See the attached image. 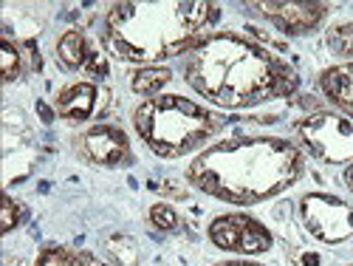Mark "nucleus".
Wrapping results in <instances>:
<instances>
[{
    "instance_id": "nucleus-19",
    "label": "nucleus",
    "mask_w": 353,
    "mask_h": 266,
    "mask_svg": "<svg viewBox=\"0 0 353 266\" xmlns=\"http://www.w3.org/2000/svg\"><path fill=\"white\" fill-rule=\"evenodd\" d=\"M23 218H26V207H23L17 198L6 196V198H3V207H0V229L12 232L14 227L23 224Z\"/></svg>"
},
{
    "instance_id": "nucleus-16",
    "label": "nucleus",
    "mask_w": 353,
    "mask_h": 266,
    "mask_svg": "<svg viewBox=\"0 0 353 266\" xmlns=\"http://www.w3.org/2000/svg\"><path fill=\"white\" fill-rule=\"evenodd\" d=\"M0 57H3V60H0V68H3V82L12 85L14 79H20L23 66H26L23 51L9 37H3V40H0Z\"/></svg>"
},
{
    "instance_id": "nucleus-4",
    "label": "nucleus",
    "mask_w": 353,
    "mask_h": 266,
    "mask_svg": "<svg viewBox=\"0 0 353 266\" xmlns=\"http://www.w3.org/2000/svg\"><path fill=\"white\" fill-rule=\"evenodd\" d=\"M133 131L159 159H181L201 151L223 131V116L181 94H159L133 108Z\"/></svg>"
},
{
    "instance_id": "nucleus-10",
    "label": "nucleus",
    "mask_w": 353,
    "mask_h": 266,
    "mask_svg": "<svg viewBox=\"0 0 353 266\" xmlns=\"http://www.w3.org/2000/svg\"><path fill=\"white\" fill-rule=\"evenodd\" d=\"M108 105H110V91L94 79H79V82L63 85L54 99L57 116L71 125L91 122L94 116H102L108 111Z\"/></svg>"
},
{
    "instance_id": "nucleus-8",
    "label": "nucleus",
    "mask_w": 353,
    "mask_h": 266,
    "mask_svg": "<svg viewBox=\"0 0 353 266\" xmlns=\"http://www.w3.org/2000/svg\"><path fill=\"white\" fill-rule=\"evenodd\" d=\"M243 9L260 20H266L288 37L314 35L331 15L328 3H308V0H297V3L294 0H288V3H246Z\"/></svg>"
},
{
    "instance_id": "nucleus-14",
    "label": "nucleus",
    "mask_w": 353,
    "mask_h": 266,
    "mask_svg": "<svg viewBox=\"0 0 353 266\" xmlns=\"http://www.w3.org/2000/svg\"><path fill=\"white\" fill-rule=\"evenodd\" d=\"M105 249H108V255L113 258L116 266H139V260H141V252H139L136 238H130V235H125V232L108 235V238H105Z\"/></svg>"
},
{
    "instance_id": "nucleus-13",
    "label": "nucleus",
    "mask_w": 353,
    "mask_h": 266,
    "mask_svg": "<svg viewBox=\"0 0 353 266\" xmlns=\"http://www.w3.org/2000/svg\"><path fill=\"white\" fill-rule=\"evenodd\" d=\"M170 79H172V71L167 66H141L130 74V91L139 97L153 99V97L164 94Z\"/></svg>"
},
{
    "instance_id": "nucleus-7",
    "label": "nucleus",
    "mask_w": 353,
    "mask_h": 266,
    "mask_svg": "<svg viewBox=\"0 0 353 266\" xmlns=\"http://www.w3.org/2000/svg\"><path fill=\"white\" fill-rule=\"evenodd\" d=\"M207 235H210L215 249L229 252V255H243V258L263 255V252H269L274 247L272 229L249 213L215 216L207 227Z\"/></svg>"
},
{
    "instance_id": "nucleus-21",
    "label": "nucleus",
    "mask_w": 353,
    "mask_h": 266,
    "mask_svg": "<svg viewBox=\"0 0 353 266\" xmlns=\"http://www.w3.org/2000/svg\"><path fill=\"white\" fill-rule=\"evenodd\" d=\"M77 260H79V266H108V263L99 260L94 252H77Z\"/></svg>"
},
{
    "instance_id": "nucleus-22",
    "label": "nucleus",
    "mask_w": 353,
    "mask_h": 266,
    "mask_svg": "<svg viewBox=\"0 0 353 266\" xmlns=\"http://www.w3.org/2000/svg\"><path fill=\"white\" fill-rule=\"evenodd\" d=\"M300 263H303V266H319L322 258H319L316 252H300Z\"/></svg>"
},
{
    "instance_id": "nucleus-24",
    "label": "nucleus",
    "mask_w": 353,
    "mask_h": 266,
    "mask_svg": "<svg viewBox=\"0 0 353 266\" xmlns=\"http://www.w3.org/2000/svg\"><path fill=\"white\" fill-rule=\"evenodd\" d=\"M342 182H345V187L353 193V162L345 167V173H342Z\"/></svg>"
},
{
    "instance_id": "nucleus-3",
    "label": "nucleus",
    "mask_w": 353,
    "mask_h": 266,
    "mask_svg": "<svg viewBox=\"0 0 353 266\" xmlns=\"http://www.w3.org/2000/svg\"><path fill=\"white\" fill-rule=\"evenodd\" d=\"M221 20V6L207 0L113 3L102 17L105 48L125 63L156 66L190 54Z\"/></svg>"
},
{
    "instance_id": "nucleus-15",
    "label": "nucleus",
    "mask_w": 353,
    "mask_h": 266,
    "mask_svg": "<svg viewBox=\"0 0 353 266\" xmlns=\"http://www.w3.org/2000/svg\"><path fill=\"white\" fill-rule=\"evenodd\" d=\"M325 46L342 63H353V20L334 23L325 32Z\"/></svg>"
},
{
    "instance_id": "nucleus-23",
    "label": "nucleus",
    "mask_w": 353,
    "mask_h": 266,
    "mask_svg": "<svg viewBox=\"0 0 353 266\" xmlns=\"http://www.w3.org/2000/svg\"><path fill=\"white\" fill-rule=\"evenodd\" d=\"M212 266H263V263H254V260L238 258V260H221V263H212Z\"/></svg>"
},
{
    "instance_id": "nucleus-25",
    "label": "nucleus",
    "mask_w": 353,
    "mask_h": 266,
    "mask_svg": "<svg viewBox=\"0 0 353 266\" xmlns=\"http://www.w3.org/2000/svg\"><path fill=\"white\" fill-rule=\"evenodd\" d=\"M37 108H40V116H43V120H46V122H51V120H54V113L48 111V105H43V102H40Z\"/></svg>"
},
{
    "instance_id": "nucleus-5",
    "label": "nucleus",
    "mask_w": 353,
    "mask_h": 266,
    "mask_svg": "<svg viewBox=\"0 0 353 266\" xmlns=\"http://www.w3.org/2000/svg\"><path fill=\"white\" fill-rule=\"evenodd\" d=\"M297 147L322 164L353 162V120L339 111H314L294 122Z\"/></svg>"
},
{
    "instance_id": "nucleus-6",
    "label": "nucleus",
    "mask_w": 353,
    "mask_h": 266,
    "mask_svg": "<svg viewBox=\"0 0 353 266\" xmlns=\"http://www.w3.org/2000/svg\"><path fill=\"white\" fill-rule=\"evenodd\" d=\"M297 216L311 238L325 247L353 238V207L334 193H305L297 204Z\"/></svg>"
},
{
    "instance_id": "nucleus-1",
    "label": "nucleus",
    "mask_w": 353,
    "mask_h": 266,
    "mask_svg": "<svg viewBox=\"0 0 353 266\" xmlns=\"http://www.w3.org/2000/svg\"><path fill=\"white\" fill-rule=\"evenodd\" d=\"M303 173L305 156L297 142L241 133L203 147L187 164V184L223 204L254 207L294 187Z\"/></svg>"
},
{
    "instance_id": "nucleus-2",
    "label": "nucleus",
    "mask_w": 353,
    "mask_h": 266,
    "mask_svg": "<svg viewBox=\"0 0 353 266\" xmlns=\"http://www.w3.org/2000/svg\"><path fill=\"white\" fill-rule=\"evenodd\" d=\"M184 82L223 111H246L288 97L300 88V77L285 60L252 37L215 32L184 57Z\"/></svg>"
},
{
    "instance_id": "nucleus-12",
    "label": "nucleus",
    "mask_w": 353,
    "mask_h": 266,
    "mask_svg": "<svg viewBox=\"0 0 353 266\" xmlns=\"http://www.w3.org/2000/svg\"><path fill=\"white\" fill-rule=\"evenodd\" d=\"M97 46L88 43V37L82 32H77V28H68V32L60 35V40H57V60H60V66L65 71H85L88 60H91Z\"/></svg>"
},
{
    "instance_id": "nucleus-26",
    "label": "nucleus",
    "mask_w": 353,
    "mask_h": 266,
    "mask_svg": "<svg viewBox=\"0 0 353 266\" xmlns=\"http://www.w3.org/2000/svg\"><path fill=\"white\" fill-rule=\"evenodd\" d=\"M350 266H353V263H350Z\"/></svg>"
},
{
    "instance_id": "nucleus-20",
    "label": "nucleus",
    "mask_w": 353,
    "mask_h": 266,
    "mask_svg": "<svg viewBox=\"0 0 353 266\" xmlns=\"http://www.w3.org/2000/svg\"><path fill=\"white\" fill-rule=\"evenodd\" d=\"M150 190H156L159 196H164V201L167 198H187V187H181V184H172V182H150Z\"/></svg>"
},
{
    "instance_id": "nucleus-9",
    "label": "nucleus",
    "mask_w": 353,
    "mask_h": 266,
    "mask_svg": "<svg viewBox=\"0 0 353 266\" xmlns=\"http://www.w3.org/2000/svg\"><path fill=\"white\" fill-rule=\"evenodd\" d=\"M77 153L97 167H125L133 162L130 139L119 125H91L77 136Z\"/></svg>"
},
{
    "instance_id": "nucleus-11",
    "label": "nucleus",
    "mask_w": 353,
    "mask_h": 266,
    "mask_svg": "<svg viewBox=\"0 0 353 266\" xmlns=\"http://www.w3.org/2000/svg\"><path fill=\"white\" fill-rule=\"evenodd\" d=\"M316 88L339 113L353 120V63H339L319 71Z\"/></svg>"
},
{
    "instance_id": "nucleus-18",
    "label": "nucleus",
    "mask_w": 353,
    "mask_h": 266,
    "mask_svg": "<svg viewBox=\"0 0 353 266\" xmlns=\"http://www.w3.org/2000/svg\"><path fill=\"white\" fill-rule=\"evenodd\" d=\"M34 266H79V260H77V252H71L65 247H46L37 255Z\"/></svg>"
},
{
    "instance_id": "nucleus-17",
    "label": "nucleus",
    "mask_w": 353,
    "mask_h": 266,
    "mask_svg": "<svg viewBox=\"0 0 353 266\" xmlns=\"http://www.w3.org/2000/svg\"><path fill=\"white\" fill-rule=\"evenodd\" d=\"M147 221H150L159 232H175V229H179V224H181L179 213H175V207L167 204V201H156L150 210H147Z\"/></svg>"
}]
</instances>
